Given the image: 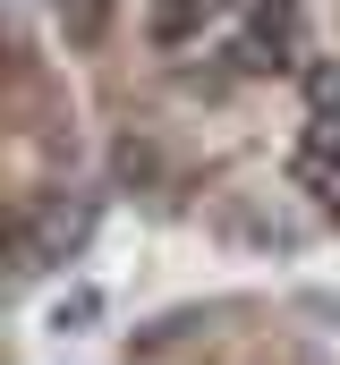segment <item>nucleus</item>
<instances>
[{"instance_id":"f257e3e1","label":"nucleus","mask_w":340,"mask_h":365,"mask_svg":"<svg viewBox=\"0 0 340 365\" xmlns=\"http://www.w3.org/2000/svg\"><path fill=\"white\" fill-rule=\"evenodd\" d=\"M94 221H102V195H77V204H69V187L34 195L17 212V280H43V272H60L69 255H85Z\"/></svg>"},{"instance_id":"f03ea898","label":"nucleus","mask_w":340,"mask_h":365,"mask_svg":"<svg viewBox=\"0 0 340 365\" xmlns=\"http://www.w3.org/2000/svg\"><path fill=\"white\" fill-rule=\"evenodd\" d=\"M230 77H272L298 60V0H230Z\"/></svg>"},{"instance_id":"7ed1b4c3","label":"nucleus","mask_w":340,"mask_h":365,"mask_svg":"<svg viewBox=\"0 0 340 365\" xmlns=\"http://www.w3.org/2000/svg\"><path fill=\"white\" fill-rule=\"evenodd\" d=\"M289 170H298V187H306V195H324V212H340V110H332V102L306 119V136H298Z\"/></svg>"},{"instance_id":"20e7f679","label":"nucleus","mask_w":340,"mask_h":365,"mask_svg":"<svg viewBox=\"0 0 340 365\" xmlns=\"http://www.w3.org/2000/svg\"><path fill=\"white\" fill-rule=\"evenodd\" d=\"M221 17H230V0H154V9L136 17V34H145L154 51H187V43H204Z\"/></svg>"},{"instance_id":"39448f33","label":"nucleus","mask_w":340,"mask_h":365,"mask_svg":"<svg viewBox=\"0 0 340 365\" xmlns=\"http://www.w3.org/2000/svg\"><path fill=\"white\" fill-rule=\"evenodd\" d=\"M94 323H102V289H69V297L51 306V331H60V340H77V331H94Z\"/></svg>"}]
</instances>
